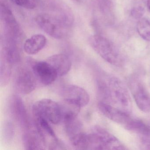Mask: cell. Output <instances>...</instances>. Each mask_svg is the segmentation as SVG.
I'll use <instances>...</instances> for the list:
<instances>
[{
	"instance_id": "ffe728a7",
	"label": "cell",
	"mask_w": 150,
	"mask_h": 150,
	"mask_svg": "<svg viewBox=\"0 0 150 150\" xmlns=\"http://www.w3.org/2000/svg\"><path fill=\"white\" fill-rule=\"evenodd\" d=\"M14 128L12 122L7 121L4 126L3 129V136L4 138L7 142H10L14 137Z\"/></svg>"
},
{
	"instance_id": "e0dca14e",
	"label": "cell",
	"mask_w": 150,
	"mask_h": 150,
	"mask_svg": "<svg viewBox=\"0 0 150 150\" xmlns=\"http://www.w3.org/2000/svg\"><path fill=\"white\" fill-rule=\"evenodd\" d=\"M125 129L137 133L141 136L144 137L149 135L150 133V126L149 125L146 124L145 123L138 119H131Z\"/></svg>"
},
{
	"instance_id": "6da1fadb",
	"label": "cell",
	"mask_w": 150,
	"mask_h": 150,
	"mask_svg": "<svg viewBox=\"0 0 150 150\" xmlns=\"http://www.w3.org/2000/svg\"><path fill=\"white\" fill-rule=\"evenodd\" d=\"M122 144L102 127L95 126L87 134V150H119Z\"/></svg>"
},
{
	"instance_id": "3957f363",
	"label": "cell",
	"mask_w": 150,
	"mask_h": 150,
	"mask_svg": "<svg viewBox=\"0 0 150 150\" xmlns=\"http://www.w3.org/2000/svg\"><path fill=\"white\" fill-rule=\"evenodd\" d=\"M110 92V104L129 113L131 110L132 102L128 88L118 78L112 77L108 82Z\"/></svg>"
},
{
	"instance_id": "2e32d148",
	"label": "cell",
	"mask_w": 150,
	"mask_h": 150,
	"mask_svg": "<svg viewBox=\"0 0 150 150\" xmlns=\"http://www.w3.org/2000/svg\"><path fill=\"white\" fill-rule=\"evenodd\" d=\"M46 43V38L42 35H34L25 41L23 49L29 55L37 54L43 49Z\"/></svg>"
},
{
	"instance_id": "d4e9b609",
	"label": "cell",
	"mask_w": 150,
	"mask_h": 150,
	"mask_svg": "<svg viewBox=\"0 0 150 150\" xmlns=\"http://www.w3.org/2000/svg\"><path fill=\"white\" fill-rule=\"evenodd\" d=\"M76 1H79V0H75Z\"/></svg>"
},
{
	"instance_id": "5bb4252c",
	"label": "cell",
	"mask_w": 150,
	"mask_h": 150,
	"mask_svg": "<svg viewBox=\"0 0 150 150\" xmlns=\"http://www.w3.org/2000/svg\"><path fill=\"white\" fill-rule=\"evenodd\" d=\"M23 141L27 150L45 149L43 141L38 131L35 123L31 128L24 131Z\"/></svg>"
},
{
	"instance_id": "277c9868",
	"label": "cell",
	"mask_w": 150,
	"mask_h": 150,
	"mask_svg": "<svg viewBox=\"0 0 150 150\" xmlns=\"http://www.w3.org/2000/svg\"><path fill=\"white\" fill-rule=\"evenodd\" d=\"M39 27L50 36L56 39H62L66 36L68 25L66 21L52 15L43 13L35 18Z\"/></svg>"
},
{
	"instance_id": "ac0fdd59",
	"label": "cell",
	"mask_w": 150,
	"mask_h": 150,
	"mask_svg": "<svg viewBox=\"0 0 150 150\" xmlns=\"http://www.w3.org/2000/svg\"><path fill=\"white\" fill-rule=\"evenodd\" d=\"M137 31L141 38L150 41V22L146 18H141L138 22Z\"/></svg>"
},
{
	"instance_id": "30bf717a",
	"label": "cell",
	"mask_w": 150,
	"mask_h": 150,
	"mask_svg": "<svg viewBox=\"0 0 150 150\" xmlns=\"http://www.w3.org/2000/svg\"><path fill=\"white\" fill-rule=\"evenodd\" d=\"M64 100L83 107L87 105L90 100L88 93L84 88L75 85H67L64 87L61 92Z\"/></svg>"
},
{
	"instance_id": "52a82bcc",
	"label": "cell",
	"mask_w": 150,
	"mask_h": 150,
	"mask_svg": "<svg viewBox=\"0 0 150 150\" xmlns=\"http://www.w3.org/2000/svg\"><path fill=\"white\" fill-rule=\"evenodd\" d=\"M35 125L46 149L47 147L49 150L66 149L64 144L59 140L49 122L42 118H36Z\"/></svg>"
},
{
	"instance_id": "8fae6325",
	"label": "cell",
	"mask_w": 150,
	"mask_h": 150,
	"mask_svg": "<svg viewBox=\"0 0 150 150\" xmlns=\"http://www.w3.org/2000/svg\"><path fill=\"white\" fill-rule=\"evenodd\" d=\"M36 79L32 71L24 67L21 68L16 76V87L18 92L23 94L30 93L35 89Z\"/></svg>"
},
{
	"instance_id": "ba28073f",
	"label": "cell",
	"mask_w": 150,
	"mask_h": 150,
	"mask_svg": "<svg viewBox=\"0 0 150 150\" xmlns=\"http://www.w3.org/2000/svg\"><path fill=\"white\" fill-rule=\"evenodd\" d=\"M129 86L138 108L143 112H150V94L144 85L138 78L132 77Z\"/></svg>"
},
{
	"instance_id": "d6986e66",
	"label": "cell",
	"mask_w": 150,
	"mask_h": 150,
	"mask_svg": "<svg viewBox=\"0 0 150 150\" xmlns=\"http://www.w3.org/2000/svg\"><path fill=\"white\" fill-rule=\"evenodd\" d=\"M12 66L4 60L1 61L0 67L1 86H5L9 81L12 74Z\"/></svg>"
},
{
	"instance_id": "cb8c5ba5",
	"label": "cell",
	"mask_w": 150,
	"mask_h": 150,
	"mask_svg": "<svg viewBox=\"0 0 150 150\" xmlns=\"http://www.w3.org/2000/svg\"><path fill=\"white\" fill-rule=\"evenodd\" d=\"M147 7L149 12H150V0L147 1Z\"/></svg>"
},
{
	"instance_id": "5b68a950",
	"label": "cell",
	"mask_w": 150,
	"mask_h": 150,
	"mask_svg": "<svg viewBox=\"0 0 150 150\" xmlns=\"http://www.w3.org/2000/svg\"><path fill=\"white\" fill-rule=\"evenodd\" d=\"M32 110L35 118H42L53 124H58L62 121L60 103L51 99L38 101L33 105Z\"/></svg>"
},
{
	"instance_id": "8992f818",
	"label": "cell",
	"mask_w": 150,
	"mask_h": 150,
	"mask_svg": "<svg viewBox=\"0 0 150 150\" xmlns=\"http://www.w3.org/2000/svg\"><path fill=\"white\" fill-rule=\"evenodd\" d=\"M65 130L73 146L78 150H86L87 133L83 125L77 117L64 122Z\"/></svg>"
},
{
	"instance_id": "7c38bea8",
	"label": "cell",
	"mask_w": 150,
	"mask_h": 150,
	"mask_svg": "<svg viewBox=\"0 0 150 150\" xmlns=\"http://www.w3.org/2000/svg\"><path fill=\"white\" fill-rule=\"evenodd\" d=\"M98 108L101 113L111 121L117 123L125 128L132 119L126 113L106 103L99 102Z\"/></svg>"
},
{
	"instance_id": "4fadbf2b",
	"label": "cell",
	"mask_w": 150,
	"mask_h": 150,
	"mask_svg": "<svg viewBox=\"0 0 150 150\" xmlns=\"http://www.w3.org/2000/svg\"><path fill=\"white\" fill-rule=\"evenodd\" d=\"M11 109L23 130L28 129L34 125L30 119L23 101L18 96H15L12 99Z\"/></svg>"
},
{
	"instance_id": "9c48e42d",
	"label": "cell",
	"mask_w": 150,
	"mask_h": 150,
	"mask_svg": "<svg viewBox=\"0 0 150 150\" xmlns=\"http://www.w3.org/2000/svg\"><path fill=\"white\" fill-rule=\"evenodd\" d=\"M30 66L36 79L45 86L52 84L58 77L57 71L46 60L33 61Z\"/></svg>"
},
{
	"instance_id": "44dd1931",
	"label": "cell",
	"mask_w": 150,
	"mask_h": 150,
	"mask_svg": "<svg viewBox=\"0 0 150 150\" xmlns=\"http://www.w3.org/2000/svg\"><path fill=\"white\" fill-rule=\"evenodd\" d=\"M13 3L19 6L32 9L35 8L38 5L37 0H10Z\"/></svg>"
},
{
	"instance_id": "9a60e30c",
	"label": "cell",
	"mask_w": 150,
	"mask_h": 150,
	"mask_svg": "<svg viewBox=\"0 0 150 150\" xmlns=\"http://www.w3.org/2000/svg\"><path fill=\"white\" fill-rule=\"evenodd\" d=\"M46 60L57 71L58 77L67 74L71 67V59L64 54L52 55L49 57Z\"/></svg>"
},
{
	"instance_id": "7402d4cb",
	"label": "cell",
	"mask_w": 150,
	"mask_h": 150,
	"mask_svg": "<svg viewBox=\"0 0 150 150\" xmlns=\"http://www.w3.org/2000/svg\"><path fill=\"white\" fill-rule=\"evenodd\" d=\"M144 13V8L142 6H137L132 9L131 14L135 19H141Z\"/></svg>"
},
{
	"instance_id": "7a4b0ae2",
	"label": "cell",
	"mask_w": 150,
	"mask_h": 150,
	"mask_svg": "<svg viewBox=\"0 0 150 150\" xmlns=\"http://www.w3.org/2000/svg\"><path fill=\"white\" fill-rule=\"evenodd\" d=\"M89 42L94 50L110 64L121 66L123 64V59L119 51L107 38L96 35L90 38Z\"/></svg>"
},
{
	"instance_id": "603a6c76",
	"label": "cell",
	"mask_w": 150,
	"mask_h": 150,
	"mask_svg": "<svg viewBox=\"0 0 150 150\" xmlns=\"http://www.w3.org/2000/svg\"><path fill=\"white\" fill-rule=\"evenodd\" d=\"M148 124L150 126V122ZM141 143L146 149L150 150V133L147 136L141 137Z\"/></svg>"
}]
</instances>
